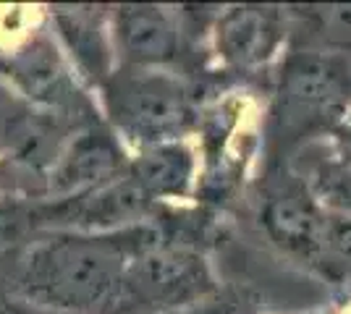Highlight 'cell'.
I'll use <instances>...</instances> for the list:
<instances>
[{
	"label": "cell",
	"mask_w": 351,
	"mask_h": 314,
	"mask_svg": "<svg viewBox=\"0 0 351 314\" xmlns=\"http://www.w3.org/2000/svg\"><path fill=\"white\" fill-rule=\"evenodd\" d=\"M121 244L108 239H63L43 244L27 259L24 291L29 299L71 312L97 309L123 280Z\"/></svg>",
	"instance_id": "6da1fadb"
},
{
	"label": "cell",
	"mask_w": 351,
	"mask_h": 314,
	"mask_svg": "<svg viewBox=\"0 0 351 314\" xmlns=\"http://www.w3.org/2000/svg\"><path fill=\"white\" fill-rule=\"evenodd\" d=\"M346 66L330 55H296L283 74V116L286 126H315L330 116H346L349 100Z\"/></svg>",
	"instance_id": "7a4b0ae2"
},
{
	"label": "cell",
	"mask_w": 351,
	"mask_h": 314,
	"mask_svg": "<svg viewBox=\"0 0 351 314\" xmlns=\"http://www.w3.org/2000/svg\"><path fill=\"white\" fill-rule=\"evenodd\" d=\"M116 116L129 131L158 142L186 126L189 107L171 79L139 76L116 90Z\"/></svg>",
	"instance_id": "3957f363"
},
{
	"label": "cell",
	"mask_w": 351,
	"mask_h": 314,
	"mask_svg": "<svg viewBox=\"0 0 351 314\" xmlns=\"http://www.w3.org/2000/svg\"><path fill=\"white\" fill-rule=\"evenodd\" d=\"M123 53L136 63H168L178 47L173 21L155 5H123L116 18Z\"/></svg>",
	"instance_id": "277c9868"
},
{
	"label": "cell",
	"mask_w": 351,
	"mask_h": 314,
	"mask_svg": "<svg viewBox=\"0 0 351 314\" xmlns=\"http://www.w3.org/2000/svg\"><path fill=\"white\" fill-rule=\"evenodd\" d=\"M280 27L276 14L263 8H234L220 21L218 42L226 58L236 63H260L278 47Z\"/></svg>",
	"instance_id": "5b68a950"
},
{
	"label": "cell",
	"mask_w": 351,
	"mask_h": 314,
	"mask_svg": "<svg viewBox=\"0 0 351 314\" xmlns=\"http://www.w3.org/2000/svg\"><path fill=\"white\" fill-rule=\"evenodd\" d=\"M263 220L267 233L280 246L299 254H312L325 241V218H320L315 205L299 194H283L270 199L263 212Z\"/></svg>",
	"instance_id": "8992f818"
},
{
	"label": "cell",
	"mask_w": 351,
	"mask_h": 314,
	"mask_svg": "<svg viewBox=\"0 0 351 314\" xmlns=\"http://www.w3.org/2000/svg\"><path fill=\"white\" fill-rule=\"evenodd\" d=\"M202 265L189 254H145L134 265V285L149 299H181L199 288Z\"/></svg>",
	"instance_id": "52a82bcc"
},
{
	"label": "cell",
	"mask_w": 351,
	"mask_h": 314,
	"mask_svg": "<svg viewBox=\"0 0 351 314\" xmlns=\"http://www.w3.org/2000/svg\"><path fill=\"white\" fill-rule=\"evenodd\" d=\"M134 173H136V183L147 194H184L189 186L191 157L178 144H158L139 157Z\"/></svg>",
	"instance_id": "ba28073f"
},
{
	"label": "cell",
	"mask_w": 351,
	"mask_h": 314,
	"mask_svg": "<svg viewBox=\"0 0 351 314\" xmlns=\"http://www.w3.org/2000/svg\"><path fill=\"white\" fill-rule=\"evenodd\" d=\"M118 168L116 144L103 134H89L73 144L71 155L58 170V183L63 189H76L84 183H97L108 179Z\"/></svg>",
	"instance_id": "9c48e42d"
},
{
	"label": "cell",
	"mask_w": 351,
	"mask_h": 314,
	"mask_svg": "<svg viewBox=\"0 0 351 314\" xmlns=\"http://www.w3.org/2000/svg\"><path fill=\"white\" fill-rule=\"evenodd\" d=\"M341 134H343L351 142V110L346 113V116H343V120H341Z\"/></svg>",
	"instance_id": "30bf717a"
}]
</instances>
